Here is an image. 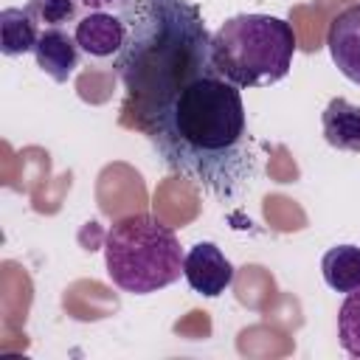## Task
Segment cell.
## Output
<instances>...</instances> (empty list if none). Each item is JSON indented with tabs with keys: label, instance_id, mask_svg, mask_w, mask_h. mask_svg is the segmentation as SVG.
<instances>
[{
	"label": "cell",
	"instance_id": "cell-11",
	"mask_svg": "<svg viewBox=\"0 0 360 360\" xmlns=\"http://www.w3.org/2000/svg\"><path fill=\"white\" fill-rule=\"evenodd\" d=\"M39 22L28 14V8H3L0 11V51L6 56H20L34 51L39 39Z\"/></svg>",
	"mask_w": 360,
	"mask_h": 360
},
{
	"label": "cell",
	"instance_id": "cell-1",
	"mask_svg": "<svg viewBox=\"0 0 360 360\" xmlns=\"http://www.w3.org/2000/svg\"><path fill=\"white\" fill-rule=\"evenodd\" d=\"M135 127L169 172L219 200L239 197L256 177L242 93L219 73L186 84Z\"/></svg>",
	"mask_w": 360,
	"mask_h": 360
},
{
	"label": "cell",
	"instance_id": "cell-6",
	"mask_svg": "<svg viewBox=\"0 0 360 360\" xmlns=\"http://www.w3.org/2000/svg\"><path fill=\"white\" fill-rule=\"evenodd\" d=\"M73 37L87 56L107 59L115 56L124 45V22L112 8H90L79 17Z\"/></svg>",
	"mask_w": 360,
	"mask_h": 360
},
{
	"label": "cell",
	"instance_id": "cell-3",
	"mask_svg": "<svg viewBox=\"0 0 360 360\" xmlns=\"http://www.w3.org/2000/svg\"><path fill=\"white\" fill-rule=\"evenodd\" d=\"M295 56V31L273 14H236L211 34V59L222 79L242 87L281 82Z\"/></svg>",
	"mask_w": 360,
	"mask_h": 360
},
{
	"label": "cell",
	"instance_id": "cell-13",
	"mask_svg": "<svg viewBox=\"0 0 360 360\" xmlns=\"http://www.w3.org/2000/svg\"><path fill=\"white\" fill-rule=\"evenodd\" d=\"M25 8L42 28H65L68 22H79L82 0H28Z\"/></svg>",
	"mask_w": 360,
	"mask_h": 360
},
{
	"label": "cell",
	"instance_id": "cell-2",
	"mask_svg": "<svg viewBox=\"0 0 360 360\" xmlns=\"http://www.w3.org/2000/svg\"><path fill=\"white\" fill-rule=\"evenodd\" d=\"M112 11L124 22L112 68L127 90L132 124L186 84L217 73L211 34L191 0H115Z\"/></svg>",
	"mask_w": 360,
	"mask_h": 360
},
{
	"label": "cell",
	"instance_id": "cell-10",
	"mask_svg": "<svg viewBox=\"0 0 360 360\" xmlns=\"http://www.w3.org/2000/svg\"><path fill=\"white\" fill-rule=\"evenodd\" d=\"M321 273L329 290L352 292L354 287H360V248L357 245L329 248L321 259Z\"/></svg>",
	"mask_w": 360,
	"mask_h": 360
},
{
	"label": "cell",
	"instance_id": "cell-4",
	"mask_svg": "<svg viewBox=\"0 0 360 360\" xmlns=\"http://www.w3.org/2000/svg\"><path fill=\"white\" fill-rule=\"evenodd\" d=\"M104 264L115 287L149 295L174 284L183 273V250L169 225L152 214H129L104 236Z\"/></svg>",
	"mask_w": 360,
	"mask_h": 360
},
{
	"label": "cell",
	"instance_id": "cell-5",
	"mask_svg": "<svg viewBox=\"0 0 360 360\" xmlns=\"http://www.w3.org/2000/svg\"><path fill=\"white\" fill-rule=\"evenodd\" d=\"M183 276L197 295L217 298L233 284V264L214 242H197L183 256Z\"/></svg>",
	"mask_w": 360,
	"mask_h": 360
},
{
	"label": "cell",
	"instance_id": "cell-9",
	"mask_svg": "<svg viewBox=\"0 0 360 360\" xmlns=\"http://www.w3.org/2000/svg\"><path fill=\"white\" fill-rule=\"evenodd\" d=\"M323 141L340 152H360V107L346 98H332L321 112Z\"/></svg>",
	"mask_w": 360,
	"mask_h": 360
},
{
	"label": "cell",
	"instance_id": "cell-14",
	"mask_svg": "<svg viewBox=\"0 0 360 360\" xmlns=\"http://www.w3.org/2000/svg\"><path fill=\"white\" fill-rule=\"evenodd\" d=\"M115 0H82V6L90 11V8H112Z\"/></svg>",
	"mask_w": 360,
	"mask_h": 360
},
{
	"label": "cell",
	"instance_id": "cell-7",
	"mask_svg": "<svg viewBox=\"0 0 360 360\" xmlns=\"http://www.w3.org/2000/svg\"><path fill=\"white\" fill-rule=\"evenodd\" d=\"M326 45H329V53L338 70L349 82L360 84V3L343 8L329 22Z\"/></svg>",
	"mask_w": 360,
	"mask_h": 360
},
{
	"label": "cell",
	"instance_id": "cell-8",
	"mask_svg": "<svg viewBox=\"0 0 360 360\" xmlns=\"http://www.w3.org/2000/svg\"><path fill=\"white\" fill-rule=\"evenodd\" d=\"M79 42L65 28H42L39 39L34 45V59L42 73H48L53 82H68L73 70L79 68Z\"/></svg>",
	"mask_w": 360,
	"mask_h": 360
},
{
	"label": "cell",
	"instance_id": "cell-12",
	"mask_svg": "<svg viewBox=\"0 0 360 360\" xmlns=\"http://www.w3.org/2000/svg\"><path fill=\"white\" fill-rule=\"evenodd\" d=\"M338 338L343 352L360 360V287L346 292L338 309Z\"/></svg>",
	"mask_w": 360,
	"mask_h": 360
}]
</instances>
